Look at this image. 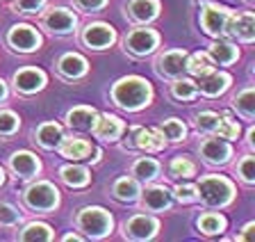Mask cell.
Returning a JSON list of instances; mask_svg holds the SVG:
<instances>
[{"mask_svg":"<svg viewBox=\"0 0 255 242\" xmlns=\"http://www.w3.org/2000/svg\"><path fill=\"white\" fill-rule=\"evenodd\" d=\"M110 96L114 105H119L121 110L139 112V110L148 108L153 101V85L141 75H126L112 85Z\"/></svg>","mask_w":255,"mask_h":242,"instance_id":"cell-1","label":"cell"},{"mask_svg":"<svg viewBox=\"0 0 255 242\" xmlns=\"http://www.w3.org/2000/svg\"><path fill=\"white\" fill-rule=\"evenodd\" d=\"M196 192H198V201L203 206H207V208H226L235 199L233 181L226 176H217V174L201 176V181L196 185Z\"/></svg>","mask_w":255,"mask_h":242,"instance_id":"cell-2","label":"cell"},{"mask_svg":"<svg viewBox=\"0 0 255 242\" xmlns=\"http://www.w3.org/2000/svg\"><path fill=\"white\" fill-rule=\"evenodd\" d=\"M75 226H78V231L85 233L82 238L103 240V238H107L112 233L114 220H112V215L105 208H101V206H85V208H80L78 215H75Z\"/></svg>","mask_w":255,"mask_h":242,"instance_id":"cell-3","label":"cell"},{"mask_svg":"<svg viewBox=\"0 0 255 242\" xmlns=\"http://www.w3.org/2000/svg\"><path fill=\"white\" fill-rule=\"evenodd\" d=\"M23 204L34 213H53L59 208V190L50 181H37L23 190Z\"/></svg>","mask_w":255,"mask_h":242,"instance_id":"cell-4","label":"cell"},{"mask_svg":"<svg viewBox=\"0 0 255 242\" xmlns=\"http://www.w3.org/2000/svg\"><path fill=\"white\" fill-rule=\"evenodd\" d=\"M159 46V32H155L153 27H132L123 39V48L132 57H146V55L155 53Z\"/></svg>","mask_w":255,"mask_h":242,"instance_id":"cell-5","label":"cell"},{"mask_svg":"<svg viewBox=\"0 0 255 242\" xmlns=\"http://www.w3.org/2000/svg\"><path fill=\"white\" fill-rule=\"evenodd\" d=\"M126 149L141 151V153H155L166 146L164 135L159 133V128H143V126H132L128 130L126 137Z\"/></svg>","mask_w":255,"mask_h":242,"instance_id":"cell-6","label":"cell"},{"mask_svg":"<svg viewBox=\"0 0 255 242\" xmlns=\"http://www.w3.org/2000/svg\"><path fill=\"white\" fill-rule=\"evenodd\" d=\"M41 25L55 37H66L75 32L78 16L66 7H48L46 11H41Z\"/></svg>","mask_w":255,"mask_h":242,"instance_id":"cell-7","label":"cell"},{"mask_svg":"<svg viewBox=\"0 0 255 242\" xmlns=\"http://www.w3.org/2000/svg\"><path fill=\"white\" fill-rule=\"evenodd\" d=\"M230 14H233V11L223 5H212V2L205 5L201 9V16H198L203 32L214 39L223 37V34H226V27H228V21H230Z\"/></svg>","mask_w":255,"mask_h":242,"instance_id":"cell-8","label":"cell"},{"mask_svg":"<svg viewBox=\"0 0 255 242\" xmlns=\"http://www.w3.org/2000/svg\"><path fill=\"white\" fill-rule=\"evenodd\" d=\"M7 43L16 53H34L41 46V34L37 32V27L27 25V23H16L7 32Z\"/></svg>","mask_w":255,"mask_h":242,"instance_id":"cell-9","label":"cell"},{"mask_svg":"<svg viewBox=\"0 0 255 242\" xmlns=\"http://www.w3.org/2000/svg\"><path fill=\"white\" fill-rule=\"evenodd\" d=\"M198 153H201L203 162L212 165V167H223V165H228L230 158H233V146H230L228 140L214 135V137H205V140L201 142Z\"/></svg>","mask_w":255,"mask_h":242,"instance_id":"cell-10","label":"cell"},{"mask_svg":"<svg viewBox=\"0 0 255 242\" xmlns=\"http://www.w3.org/2000/svg\"><path fill=\"white\" fill-rule=\"evenodd\" d=\"M159 231V220L153 215H132L128 222H123V238L128 240H137V242H143V240H153Z\"/></svg>","mask_w":255,"mask_h":242,"instance_id":"cell-11","label":"cell"},{"mask_svg":"<svg viewBox=\"0 0 255 242\" xmlns=\"http://www.w3.org/2000/svg\"><path fill=\"white\" fill-rule=\"evenodd\" d=\"M155 71H157L159 78H166V80L180 78L187 71V50L173 48V50L159 53L157 59H155Z\"/></svg>","mask_w":255,"mask_h":242,"instance_id":"cell-12","label":"cell"},{"mask_svg":"<svg viewBox=\"0 0 255 242\" xmlns=\"http://www.w3.org/2000/svg\"><path fill=\"white\" fill-rule=\"evenodd\" d=\"M80 41L85 43L89 50H105L117 41V30L101 21L89 23V25H85V30L80 32Z\"/></svg>","mask_w":255,"mask_h":242,"instance_id":"cell-13","label":"cell"},{"mask_svg":"<svg viewBox=\"0 0 255 242\" xmlns=\"http://www.w3.org/2000/svg\"><path fill=\"white\" fill-rule=\"evenodd\" d=\"M46 82H48V75L43 73L41 69H37V66H23V69H18L14 73V78H11L14 89L18 94H25V96L41 92L43 87H46Z\"/></svg>","mask_w":255,"mask_h":242,"instance_id":"cell-14","label":"cell"},{"mask_svg":"<svg viewBox=\"0 0 255 242\" xmlns=\"http://www.w3.org/2000/svg\"><path fill=\"white\" fill-rule=\"evenodd\" d=\"M57 151L62 153V158H69V160H87L89 156H94L91 158L94 162L101 160V149H96L91 142L80 140V137H62Z\"/></svg>","mask_w":255,"mask_h":242,"instance_id":"cell-15","label":"cell"},{"mask_svg":"<svg viewBox=\"0 0 255 242\" xmlns=\"http://www.w3.org/2000/svg\"><path fill=\"white\" fill-rule=\"evenodd\" d=\"M137 201H141V208L148 213H164L173 206V194L164 185H148L146 190L139 192Z\"/></svg>","mask_w":255,"mask_h":242,"instance_id":"cell-16","label":"cell"},{"mask_svg":"<svg viewBox=\"0 0 255 242\" xmlns=\"http://www.w3.org/2000/svg\"><path fill=\"white\" fill-rule=\"evenodd\" d=\"M9 169L16 178L30 181V178L39 176V172H41V160H39L32 151H14L9 156Z\"/></svg>","mask_w":255,"mask_h":242,"instance_id":"cell-17","label":"cell"},{"mask_svg":"<svg viewBox=\"0 0 255 242\" xmlns=\"http://www.w3.org/2000/svg\"><path fill=\"white\" fill-rule=\"evenodd\" d=\"M226 34L242 43H251L255 39V14L253 11H239V14H230Z\"/></svg>","mask_w":255,"mask_h":242,"instance_id":"cell-18","label":"cell"},{"mask_svg":"<svg viewBox=\"0 0 255 242\" xmlns=\"http://www.w3.org/2000/svg\"><path fill=\"white\" fill-rule=\"evenodd\" d=\"M91 133H94L96 140L101 142H117L126 133V124L119 117H114V114H98Z\"/></svg>","mask_w":255,"mask_h":242,"instance_id":"cell-19","label":"cell"},{"mask_svg":"<svg viewBox=\"0 0 255 242\" xmlns=\"http://www.w3.org/2000/svg\"><path fill=\"white\" fill-rule=\"evenodd\" d=\"M87 71H89V62L80 53H64L62 57L57 59V73L69 82L85 78Z\"/></svg>","mask_w":255,"mask_h":242,"instance_id":"cell-20","label":"cell"},{"mask_svg":"<svg viewBox=\"0 0 255 242\" xmlns=\"http://www.w3.org/2000/svg\"><path fill=\"white\" fill-rule=\"evenodd\" d=\"M230 82H233V78H230V73H226V71H210L207 75H203L201 78V85H198V92L203 94L205 98H219L221 94L228 92Z\"/></svg>","mask_w":255,"mask_h":242,"instance_id":"cell-21","label":"cell"},{"mask_svg":"<svg viewBox=\"0 0 255 242\" xmlns=\"http://www.w3.org/2000/svg\"><path fill=\"white\" fill-rule=\"evenodd\" d=\"M207 57L212 59L214 66H228V64H235L239 59V48L235 46L233 41H226V39H214L210 43V48L205 50Z\"/></svg>","mask_w":255,"mask_h":242,"instance_id":"cell-22","label":"cell"},{"mask_svg":"<svg viewBox=\"0 0 255 242\" xmlns=\"http://www.w3.org/2000/svg\"><path fill=\"white\" fill-rule=\"evenodd\" d=\"M96 119H98V110H94L91 105H75L66 112V124L71 130L78 133H89L94 128Z\"/></svg>","mask_w":255,"mask_h":242,"instance_id":"cell-23","label":"cell"},{"mask_svg":"<svg viewBox=\"0 0 255 242\" xmlns=\"http://www.w3.org/2000/svg\"><path fill=\"white\" fill-rule=\"evenodd\" d=\"M126 14L134 23H150L159 14V0H130L126 5Z\"/></svg>","mask_w":255,"mask_h":242,"instance_id":"cell-24","label":"cell"},{"mask_svg":"<svg viewBox=\"0 0 255 242\" xmlns=\"http://www.w3.org/2000/svg\"><path fill=\"white\" fill-rule=\"evenodd\" d=\"M141 192V183L134 176H121L112 183V197L121 204H134Z\"/></svg>","mask_w":255,"mask_h":242,"instance_id":"cell-25","label":"cell"},{"mask_svg":"<svg viewBox=\"0 0 255 242\" xmlns=\"http://www.w3.org/2000/svg\"><path fill=\"white\" fill-rule=\"evenodd\" d=\"M62 137H64V130L57 121H43V124L34 130V142L46 151L57 149L59 142H62Z\"/></svg>","mask_w":255,"mask_h":242,"instance_id":"cell-26","label":"cell"},{"mask_svg":"<svg viewBox=\"0 0 255 242\" xmlns=\"http://www.w3.org/2000/svg\"><path fill=\"white\" fill-rule=\"evenodd\" d=\"M59 178L64 185H69L73 190H82L91 183V172L82 165H64L59 169Z\"/></svg>","mask_w":255,"mask_h":242,"instance_id":"cell-27","label":"cell"},{"mask_svg":"<svg viewBox=\"0 0 255 242\" xmlns=\"http://www.w3.org/2000/svg\"><path fill=\"white\" fill-rule=\"evenodd\" d=\"M159 162L155 160V158H137V160L132 162V167H130V174H132L134 178H137L139 183H153L155 178L159 176Z\"/></svg>","mask_w":255,"mask_h":242,"instance_id":"cell-28","label":"cell"},{"mask_svg":"<svg viewBox=\"0 0 255 242\" xmlns=\"http://www.w3.org/2000/svg\"><path fill=\"white\" fill-rule=\"evenodd\" d=\"M53 238H55L53 229L48 224H43V222H30L18 233V240L23 242H50Z\"/></svg>","mask_w":255,"mask_h":242,"instance_id":"cell-29","label":"cell"},{"mask_svg":"<svg viewBox=\"0 0 255 242\" xmlns=\"http://www.w3.org/2000/svg\"><path fill=\"white\" fill-rule=\"evenodd\" d=\"M196 226L203 236H221L228 226V220L221 213H203L196 220Z\"/></svg>","mask_w":255,"mask_h":242,"instance_id":"cell-30","label":"cell"},{"mask_svg":"<svg viewBox=\"0 0 255 242\" xmlns=\"http://www.w3.org/2000/svg\"><path fill=\"white\" fill-rule=\"evenodd\" d=\"M233 108L237 110V114H242L246 121H253L255 119V89L251 85L244 87V89L235 96Z\"/></svg>","mask_w":255,"mask_h":242,"instance_id":"cell-31","label":"cell"},{"mask_svg":"<svg viewBox=\"0 0 255 242\" xmlns=\"http://www.w3.org/2000/svg\"><path fill=\"white\" fill-rule=\"evenodd\" d=\"M171 96L175 101H194L198 96V85L189 78H175L173 85H171Z\"/></svg>","mask_w":255,"mask_h":242,"instance_id":"cell-32","label":"cell"},{"mask_svg":"<svg viewBox=\"0 0 255 242\" xmlns=\"http://www.w3.org/2000/svg\"><path fill=\"white\" fill-rule=\"evenodd\" d=\"M169 176L171 178H191L196 176V162L189 156H175L169 162Z\"/></svg>","mask_w":255,"mask_h":242,"instance_id":"cell-33","label":"cell"},{"mask_svg":"<svg viewBox=\"0 0 255 242\" xmlns=\"http://www.w3.org/2000/svg\"><path fill=\"white\" fill-rule=\"evenodd\" d=\"M159 133L164 135V140H169L171 144H178V142H182L187 137V126L182 124V119L171 117L159 126Z\"/></svg>","mask_w":255,"mask_h":242,"instance_id":"cell-34","label":"cell"},{"mask_svg":"<svg viewBox=\"0 0 255 242\" xmlns=\"http://www.w3.org/2000/svg\"><path fill=\"white\" fill-rule=\"evenodd\" d=\"M187 71L194 78H203L210 71H214V64L212 59L207 57V53H194V55H187Z\"/></svg>","mask_w":255,"mask_h":242,"instance_id":"cell-35","label":"cell"},{"mask_svg":"<svg viewBox=\"0 0 255 242\" xmlns=\"http://www.w3.org/2000/svg\"><path fill=\"white\" fill-rule=\"evenodd\" d=\"M219 121H221V117H219L217 112H210V110H203V112L196 114V119H194V126H196L198 133L203 135H214L219 128Z\"/></svg>","mask_w":255,"mask_h":242,"instance_id":"cell-36","label":"cell"},{"mask_svg":"<svg viewBox=\"0 0 255 242\" xmlns=\"http://www.w3.org/2000/svg\"><path fill=\"white\" fill-rule=\"evenodd\" d=\"M21 128V119L11 110H0V137H11Z\"/></svg>","mask_w":255,"mask_h":242,"instance_id":"cell-37","label":"cell"},{"mask_svg":"<svg viewBox=\"0 0 255 242\" xmlns=\"http://www.w3.org/2000/svg\"><path fill=\"white\" fill-rule=\"evenodd\" d=\"M214 135H219V137H223V140H239V135H242V128H239V124L235 121V119H230V114L226 112L221 117V121H219V128H217V133Z\"/></svg>","mask_w":255,"mask_h":242,"instance_id":"cell-38","label":"cell"},{"mask_svg":"<svg viewBox=\"0 0 255 242\" xmlns=\"http://www.w3.org/2000/svg\"><path fill=\"white\" fill-rule=\"evenodd\" d=\"M237 176L242 178L246 185L255 183V158L251 156V153H246V156L237 162Z\"/></svg>","mask_w":255,"mask_h":242,"instance_id":"cell-39","label":"cell"},{"mask_svg":"<svg viewBox=\"0 0 255 242\" xmlns=\"http://www.w3.org/2000/svg\"><path fill=\"white\" fill-rule=\"evenodd\" d=\"M11 9L16 14H41L46 9V0H14Z\"/></svg>","mask_w":255,"mask_h":242,"instance_id":"cell-40","label":"cell"},{"mask_svg":"<svg viewBox=\"0 0 255 242\" xmlns=\"http://www.w3.org/2000/svg\"><path fill=\"white\" fill-rule=\"evenodd\" d=\"M21 222V210L11 204L0 201V226H16Z\"/></svg>","mask_w":255,"mask_h":242,"instance_id":"cell-41","label":"cell"},{"mask_svg":"<svg viewBox=\"0 0 255 242\" xmlns=\"http://www.w3.org/2000/svg\"><path fill=\"white\" fill-rule=\"evenodd\" d=\"M171 194H173V199H175V201H180V204H196V201H198L196 185H189V183H185V185H175V190H173Z\"/></svg>","mask_w":255,"mask_h":242,"instance_id":"cell-42","label":"cell"},{"mask_svg":"<svg viewBox=\"0 0 255 242\" xmlns=\"http://www.w3.org/2000/svg\"><path fill=\"white\" fill-rule=\"evenodd\" d=\"M73 5L85 14H96L107 7V0H73Z\"/></svg>","mask_w":255,"mask_h":242,"instance_id":"cell-43","label":"cell"},{"mask_svg":"<svg viewBox=\"0 0 255 242\" xmlns=\"http://www.w3.org/2000/svg\"><path fill=\"white\" fill-rule=\"evenodd\" d=\"M253 231H255V222H249V224L242 229V233L237 236V240H253Z\"/></svg>","mask_w":255,"mask_h":242,"instance_id":"cell-44","label":"cell"},{"mask_svg":"<svg viewBox=\"0 0 255 242\" xmlns=\"http://www.w3.org/2000/svg\"><path fill=\"white\" fill-rule=\"evenodd\" d=\"M7 96H9V89H7V82L0 78V105L7 101Z\"/></svg>","mask_w":255,"mask_h":242,"instance_id":"cell-45","label":"cell"},{"mask_svg":"<svg viewBox=\"0 0 255 242\" xmlns=\"http://www.w3.org/2000/svg\"><path fill=\"white\" fill-rule=\"evenodd\" d=\"M246 144H249V149H255V128L251 126L249 133H246Z\"/></svg>","mask_w":255,"mask_h":242,"instance_id":"cell-46","label":"cell"},{"mask_svg":"<svg viewBox=\"0 0 255 242\" xmlns=\"http://www.w3.org/2000/svg\"><path fill=\"white\" fill-rule=\"evenodd\" d=\"M62 240H64V242H71V240L78 242V240H82V236H78V233H66V236H64Z\"/></svg>","mask_w":255,"mask_h":242,"instance_id":"cell-47","label":"cell"},{"mask_svg":"<svg viewBox=\"0 0 255 242\" xmlns=\"http://www.w3.org/2000/svg\"><path fill=\"white\" fill-rule=\"evenodd\" d=\"M5 169H2V167H0V188H2V185H5Z\"/></svg>","mask_w":255,"mask_h":242,"instance_id":"cell-48","label":"cell"},{"mask_svg":"<svg viewBox=\"0 0 255 242\" xmlns=\"http://www.w3.org/2000/svg\"><path fill=\"white\" fill-rule=\"evenodd\" d=\"M249 2H255V0H249Z\"/></svg>","mask_w":255,"mask_h":242,"instance_id":"cell-49","label":"cell"}]
</instances>
